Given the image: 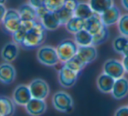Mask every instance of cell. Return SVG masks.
I'll return each mask as SVG.
<instances>
[{
    "label": "cell",
    "instance_id": "1",
    "mask_svg": "<svg viewBox=\"0 0 128 116\" xmlns=\"http://www.w3.org/2000/svg\"><path fill=\"white\" fill-rule=\"evenodd\" d=\"M46 29L40 20L26 32V38L21 46L24 49H34L39 47L44 42L46 38Z\"/></svg>",
    "mask_w": 128,
    "mask_h": 116
},
{
    "label": "cell",
    "instance_id": "2",
    "mask_svg": "<svg viewBox=\"0 0 128 116\" xmlns=\"http://www.w3.org/2000/svg\"><path fill=\"white\" fill-rule=\"evenodd\" d=\"M37 59L44 66H54L59 62L57 49L51 46H44L38 48L37 52Z\"/></svg>",
    "mask_w": 128,
    "mask_h": 116
},
{
    "label": "cell",
    "instance_id": "3",
    "mask_svg": "<svg viewBox=\"0 0 128 116\" xmlns=\"http://www.w3.org/2000/svg\"><path fill=\"white\" fill-rule=\"evenodd\" d=\"M22 24V19L18 13V11L9 9L6 11L4 17L2 20L3 29L6 33L12 34L18 30Z\"/></svg>",
    "mask_w": 128,
    "mask_h": 116
},
{
    "label": "cell",
    "instance_id": "4",
    "mask_svg": "<svg viewBox=\"0 0 128 116\" xmlns=\"http://www.w3.org/2000/svg\"><path fill=\"white\" fill-rule=\"evenodd\" d=\"M78 48V46L75 42V40L73 41L72 39L62 40L56 47L59 60L63 63L69 60L70 59H72L73 56L77 54Z\"/></svg>",
    "mask_w": 128,
    "mask_h": 116
},
{
    "label": "cell",
    "instance_id": "5",
    "mask_svg": "<svg viewBox=\"0 0 128 116\" xmlns=\"http://www.w3.org/2000/svg\"><path fill=\"white\" fill-rule=\"evenodd\" d=\"M52 106L56 110L62 113H68L73 107V99L69 93L58 91L52 96Z\"/></svg>",
    "mask_w": 128,
    "mask_h": 116
},
{
    "label": "cell",
    "instance_id": "6",
    "mask_svg": "<svg viewBox=\"0 0 128 116\" xmlns=\"http://www.w3.org/2000/svg\"><path fill=\"white\" fill-rule=\"evenodd\" d=\"M78 72L70 69L66 65H63L58 71V82L63 87L70 88L75 85L78 78Z\"/></svg>",
    "mask_w": 128,
    "mask_h": 116
},
{
    "label": "cell",
    "instance_id": "7",
    "mask_svg": "<svg viewBox=\"0 0 128 116\" xmlns=\"http://www.w3.org/2000/svg\"><path fill=\"white\" fill-rule=\"evenodd\" d=\"M29 88L33 98L44 99L50 93L49 85L42 79H35L29 84Z\"/></svg>",
    "mask_w": 128,
    "mask_h": 116
},
{
    "label": "cell",
    "instance_id": "8",
    "mask_svg": "<svg viewBox=\"0 0 128 116\" xmlns=\"http://www.w3.org/2000/svg\"><path fill=\"white\" fill-rule=\"evenodd\" d=\"M103 71L104 73L108 74V75L114 78L115 79H117L123 77L126 69L124 67L123 62H120L118 59H110L104 63Z\"/></svg>",
    "mask_w": 128,
    "mask_h": 116
},
{
    "label": "cell",
    "instance_id": "9",
    "mask_svg": "<svg viewBox=\"0 0 128 116\" xmlns=\"http://www.w3.org/2000/svg\"><path fill=\"white\" fill-rule=\"evenodd\" d=\"M32 98V93L30 91L29 86L21 84L18 85L17 87L14 89L13 94H12V99L14 100L16 105L18 106H24Z\"/></svg>",
    "mask_w": 128,
    "mask_h": 116
},
{
    "label": "cell",
    "instance_id": "10",
    "mask_svg": "<svg viewBox=\"0 0 128 116\" xmlns=\"http://www.w3.org/2000/svg\"><path fill=\"white\" fill-rule=\"evenodd\" d=\"M26 109L30 115L38 116L46 113V109H47V106H46L44 99L32 97L30 100L26 105Z\"/></svg>",
    "mask_w": 128,
    "mask_h": 116
},
{
    "label": "cell",
    "instance_id": "11",
    "mask_svg": "<svg viewBox=\"0 0 128 116\" xmlns=\"http://www.w3.org/2000/svg\"><path fill=\"white\" fill-rule=\"evenodd\" d=\"M77 55L86 63V65L94 61L98 57V51L93 45L89 46H78Z\"/></svg>",
    "mask_w": 128,
    "mask_h": 116
},
{
    "label": "cell",
    "instance_id": "12",
    "mask_svg": "<svg viewBox=\"0 0 128 116\" xmlns=\"http://www.w3.org/2000/svg\"><path fill=\"white\" fill-rule=\"evenodd\" d=\"M16 69L10 62L0 65V82L4 85H10L15 80Z\"/></svg>",
    "mask_w": 128,
    "mask_h": 116
},
{
    "label": "cell",
    "instance_id": "13",
    "mask_svg": "<svg viewBox=\"0 0 128 116\" xmlns=\"http://www.w3.org/2000/svg\"><path fill=\"white\" fill-rule=\"evenodd\" d=\"M19 53L18 44L14 41L8 42L3 46L1 50V57L5 62H12L18 58Z\"/></svg>",
    "mask_w": 128,
    "mask_h": 116
},
{
    "label": "cell",
    "instance_id": "14",
    "mask_svg": "<svg viewBox=\"0 0 128 116\" xmlns=\"http://www.w3.org/2000/svg\"><path fill=\"white\" fill-rule=\"evenodd\" d=\"M100 15L103 24L106 26H110V25H112L118 22L120 17H121V12L116 5H113L111 8H109Z\"/></svg>",
    "mask_w": 128,
    "mask_h": 116
},
{
    "label": "cell",
    "instance_id": "15",
    "mask_svg": "<svg viewBox=\"0 0 128 116\" xmlns=\"http://www.w3.org/2000/svg\"><path fill=\"white\" fill-rule=\"evenodd\" d=\"M112 94L116 99H122L126 97L128 95V79L126 78L121 77L115 80Z\"/></svg>",
    "mask_w": 128,
    "mask_h": 116
},
{
    "label": "cell",
    "instance_id": "16",
    "mask_svg": "<svg viewBox=\"0 0 128 116\" xmlns=\"http://www.w3.org/2000/svg\"><path fill=\"white\" fill-rule=\"evenodd\" d=\"M116 79L106 73H102L97 79V86L100 92L104 93H109L112 91L113 86Z\"/></svg>",
    "mask_w": 128,
    "mask_h": 116
},
{
    "label": "cell",
    "instance_id": "17",
    "mask_svg": "<svg viewBox=\"0 0 128 116\" xmlns=\"http://www.w3.org/2000/svg\"><path fill=\"white\" fill-rule=\"evenodd\" d=\"M104 26V25L102 22L100 15L96 13V12H94V14L92 17H90L89 19H86V27H84V29L87 30L92 35L100 32Z\"/></svg>",
    "mask_w": 128,
    "mask_h": 116
},
{
    "label": "cell",
    "instance_id": "18",
    "mask_svg": "<svg viewBox=\"0 0 128 116\" xmlns=\"http://www.w3.org/2000/svg\"><path fill=\"white\" fill-rule=\"evenodd\" d=\"M40 21L47 31H55L61 25L57 12L52 11H50Z\"/></svg>",
    "mask_w": 128,
    "mask_h": 116
},
{
    "label": "cell",
    "instance_id": "19",
    "mask_svg": "<svg viewBox=\"0 0 128 116\" xmlns=\"http://www.w3.org/2000/svg\"><path fill=\"white\" fill-rule=\"evenodd\" d=\"M15 112V102L6 96H0V116L12 115Z\"/></svg>",
    "mask_w": 128,
    "mask_h": 116
},
{
    "label": "cell",
    "instance_id": "20",
    "mask_svg": "<svg viewBox=\"0 0 128 116\" xmlns=\"http://www.w3.org/2000/svg\"><path fill=\"white\" fill-rule=\"evenodd\" d=\"M18 13L22 20H38L36 8L30 4H23L19 6Z\"/></svg>",
    "mask_w": 128,
    "mask_h": 116
},
{
    "label": "cell",
    "instance_id": "21",
    "mask_svg": "<svg viewBox=\"0 0 128 116\" xmlns=\"http://www.w3.org/2000/svg\"><path fill=\"white\" fill-rule=\"evenodd\" d=\"M86 27V19H83L81 18L73 16L67 23L66 24V28L67 32L70 33H77L78 32L83 30Z\"/></svg>",
    "mask_w": 128,
    "mask_h": 116
},
{
    "label": "cell",
    "instance_id": "22",
    "mask_svg": "<svg viewBox=\"0 0 128 116\" xmlns=\"http://www.w3.org/2000/svg\"><path fill=\"white\" fill-rule=\"evenodd\" d=\"M89 5H91L93 12L98 14H101L111 8L114 3L113 0H89Z\"/></svg>",
    "mask_w": 128,
    "mask_h": 116
},
{
    "label": "cell",
    "instance_id": "23",
    "mask_svg": "<svg viewBox=\"0 0 128 116\" xmlns=\"http://www.w3.org/2000/svg\"><path fill=\"white\" fill-rule=\"evenodd\" d=\"M92 34L86 29H83L74 34V40L78 46H89L92 45Z\"/></svg>",
    "mask_w": 128,
    "mask_h": 116
},
{
    "label": "cell",
    "instance_id": "24",
    "mask_svg": "<svg viewBox=\"0 0 128 116\" xmlns=\"http://www.w3.org/2000/svg\"><path fill=\"white\" fill-rule=\"evenodd\" d=\"M94 14L91 5L86 3H78L76 10L74 11V16L81 18L83 19H87Z\"/></svg>",
    "mask_w": 128,
    "mask_h": 116
},
{
    "label": "cell",
    "instance_id": "25",
    "mask_svg": "<svg viewBox=\"0 0 128 116\" xmlns=\"http://www.w3.org/2000/svg\"><path fill=\"white\" fill-rule=\"evenodd\" d=\"M64 64L66 65V66H68L70 69L75 71V72H78V73L84 69V67L86 66V63H84L77 54L75 56H73L72 59H70L69 60L64 62Z\"/></svg>",
    "mask_w": 128,
    "mask_h": 116
},
{
    "label": "cell",
    "instance_id": "26",
    "mask_svg": "<svg viewBox=\"0 0 128 116\" xmlns=\"http://www.w3.org/2000/svg\"><path fill=\"white\" fill-rule=\"evenodd\" d=\"M92 36V45L93 46H98V45H101L103 43H104L109 39L110 32L109 30L107 29V26L104 25L100 32H98V33L94 34Z\"/></svg>",
    "mask_w": 128,
    "mask_h": 116
},
{
    "label": "cell",
    "instance_id": "27",
    "mask_svg": "<svg viewBox=\"0 0 128 116\" xmlns=\"http://www.w3.org/2000/svg\"><path fill=\"white\" fill-rule=\"evenodd\" d=\"M56 12H57L58 16V18H59L61 25H66V24L74 16V12L68 10V9H66V7H64V6L59 9V10L56 11Z\"/></svg>",
    "mask_w": 128,
    "mask_h": 116
},
{
    "label": "cell",
    "instance_id": "28",
    "mask_svg": "<svg viewBox=\"0 0 128 116\" xmlns=\"http://www.w3.org/2000/svg\"><path fill=\"white\" fill-rule=\"evenodd\" d=\"M127 43H128V37H126L124 35L118 36L113 40L112 43L113 50L116 52H118V53H121L124 47L126 46Z\"/></svg>",
    "mask_w": 128,
    "mask_h": 116
},
{
    "label": "cell",
    "instance_id": "29",
    "mask_svg": "<svg viewBox=\"0 0 128 116\" xmlns=\"http://www.w3.org/2000/svg\"><path fill=\"white\" fill-rule=\"evenodd\" d=\"M118 28L121 35L128 37V13L120 17L118 22Z\"/></svg>",
    "mask_w": 128,
    "mask_h": 116
},
{
    "label": "cell",
    "instance_id": "30",
    "mask_svg": "<svg viewBox=\"0 0 128 116\" xmlns=\"http://www.w3.org/2000/svg\"><path fill=\"white\" fill-rule=\"evenodd\" d=\"M66 0H46L44 5L52 12H56L64 6Z\"/></svg>",
    "mask_w": 128,
    "mask_h": 116
},
{
    "label": "cell",
    "instance_id": "31",
    "mask_svg": "<svg viewBox=\"0 0 128 116\" xmlns=\"http://www.w3.org/2000/svg\"><path fill=\"white\" fill-rule=\"evenodd\" d=\"M26 32H27V31L24 30L22 26H20V28H19L18 30H17L15 32H13V33L12 34V40H13L14 42L17 43V44H18L21 46L22 43L24 42V40Z\"/></svg>",
    "mask_w": 128,
    "mask_h": 116
},
{
    "label": "cell",
    "instance_id": "32",
    "mask_svg": "<svg viewBox=\"0 0 128 116\" xmlns=\"http://www.w3.org/2000/svg\"><path fill=\"white\" fill-rule=\"evenodd\" d=\"M49 12H50V10L46 7V5L37 7V8H36V13H37L38 20H41Z\"/></svg>",
    "mask_w": 128,
    "mask_h": 116
},
{
    "label": "cell",
    "instance_id": "33",
    "mask_svg": "<svg viewBox=\"0 0 128 116\" xmlns=\"http://www.w3.org/2000/svg\"><path fill=\"white\" fill-rule=\"evenodd\" d=\"M78 3L79 2L78 1V0H66L64 7H66V9H68V10L74 12V11L76 10Z\"/></svg>",
    "mask_w": 128,
    "mask_h": 116
},
{
    "label": "cell",
    "instance_id": "34",
    "mask_svg": "<svg viewBox=\"0 0 128 116\" xmlns=\"http://www.w3.org/2000/svg\"><path fill=\"white\" fill-rule=\"evenodd\" d=\"M36 22H37V20H22L21 26L28 32L29 30H30L35 25Z\"/></svg>",
    "mask_w": 128,
    "mask_h": 116
},
{
    "label": "cell",
    "instance_id": "35",
    "mask_svg": "<svg viewBox=\"0 0 128 116\" xmlns=\"http://www.w3.org/2000/svg\"><path fill=\"white\" fill-rule=\"evenodd\" d=\"M114 114L116 116H128V106L120 107L116 110Z\"/></svg>",
    "mask_w": 128,
    "mask_h": 116
},
{
    "label": "cell",
    "instance_id": "36",
    "mask_svg": "<svg viewBox=\"0 0 128 116\" xmlns=\"http://www.w3.org/2000/svg\"><path fill=\"white\" fill-rule=\"evenodd\" d=\"M44 3H46V0H29V4H30L35 8L44 5Z\"/></svg>",
    "mask_w": 128,
    "mask_h": 116
},
{
    "label": "cell",
    "instance_id": "37",
    "mask_svg": "<svg viewBox=\"0 0 128 116\" xmlns=\"http://www.w3.org/2000/svg\"><path fill=\"white\" fill-rule=\"evenodd\" d=\"M6 8L4 5H0V22H2L5 13H6Z\"/></svg>",
    "mask_w": 128,
    "mask_h": 116
},
{
    "label": "cell",
    "instance_id": "38",
    "mask_svg": "<svg viewBox=\"0 0 128 116\" xmlns=\"http://www.w3.org/2000/svg\"><path fill=\"white\" fill-rule=\"evenodd\" d=\"M123 65H124V67L126 69V72H128V55L127 56H124V59H123Z\"/></svg>",
    "mask_w": 128,
    "mask_h": 116
},
{
    "label": "cell",
    "instance_id": "39",
    "mask_svg": "<svg viewBox=\"0 0 128 116\" xmlns=\"http://www.w3.org/2000/svg\"><path fill=\"white\" fill-rule=\"evenodd\" d=\"M122 6L125 10L128 11V0H121Z\"/></svg>",
    "mask_w": 128,
    "mask_h": 116
},
{
    "label": "cell",
    "instance_id": "40",
    "mask_svg": "<svg viewBox=\"0 0 128 116\" xmlns=\"http://www.w3.org/2000/svg\"><path fill=\"white\" fill-rule=\"evenodd\" d=\"M121 54L123 56H127L128 55V43L126 44V46L124 47V49H123V51H122Z\"/></svg>",
    "mask_w": 128,
    "mask_h": 116
},
{
    "label": "cell",
    "instance_id": "41",
    "mask_svg": "<svg viewBox=\"0 0 128 116\" xmlns=\"http://www.w3.org/2000/svg\"><path fill=\"white\" fill-rule=\"evenodd\" d=\"M7 0H0V5H4Z\"/></svg>",
    "mask_w": 128,
    "mask_h": 116
}]
</instances>
